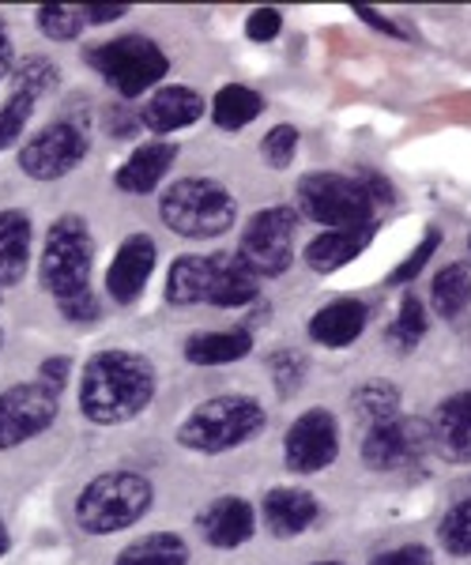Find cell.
Instances as JSON below:
<instances>
[{
    "label": "cell",
    "mask_w": 471,
    "mask_h": 565,
    "mask_svg": "<svg viewBox=\"0 0 471 565\" xmlns=\"http://www.w3.org/2000/svg\"><path fill=\"white\" fill-rule=\"evenodd\" d=\"M156 396V370L136 351H103L79 377V412L98 426L129 423Z\"/></svg>",
    "instance_id": "6da1fadb"
},
{
    "label": "cell",
    "mask_w": 471,
    "mask_h": 565,
    "mask_svg": "<svg viewBox=\"0 0 471 565\" xmlns=\"http://www.w3.org/2000/svg\"><path fill=\"white\" fill-rule=\"evenodd\" d=\"M42 282L68 321H95L98 298L90 295V231L79 215L50 226L42 253Z\"/></svg>",
    "instance_id": "7a4b0ae2"
},
{
    "label": "cell",
    "mask_w": 471,
    "mask_h": 565,
    "mask_svg": "<svg viewBox=\"0 0 471 565\" xmlns=\"http://www.w3.org/2000/svg\"><path fill=\"white\" fill-rule=\"evenodd\" d=\"M151 482L136 471H106L90 479L76 498V521L90 535L125 532L151 509Z\"/></svg>",
    "instance_id": "3957f363"
},
{
    "label": "cell",
    "mask_w": 471,
    "mask_h": 565,
    "mask_svg": "<svg viewBox=\"0 0 471 565\" xmlns=\"http://www.w3.org/2000/svg\"><path fill=\"white\" fill-rule=\"evenodd\" d=\"M265 430V412L249 396H215L193 407L178 426V441L193 452H231Z\"/></svg>",
    "instance_id": "277c9868"
},
{
    "label": "cell",
    "mask_w": 471,
    "mask_h": 565,
    "mask_svg": "<svg viewBox=\"0 0 471 565\" xmlns=\"http://www.w3.org/2000/svg\"><path fill=\"white\" fill-rule=\"evenodd\" d=\"M162 223L181 238H215V234L231 231L238 218V204L223 185L207 178H185L162 193L159 204Z\"/></svg>",
    "instance_id": "5b68a950"
},
{
    "label": "cell",
    "mask_w": 471,
    "mask_h": 565,
    "mask_svg": "<svg viewBox=\"0 0 471 565\" xmlns=\"http://www.w3.org/2000/svg\"><path fill=\"white\" fill-rule=\"evenodd\" d=\"M87 65L95 68L114 90H121L125 98H136L167 76L170 61L151 39L129 34V39H114L106 45H95V50L87 53Z\"/></svg>",
    "instance_id": "8992f818"
},
{
    "label": "cell",
    "mask_w": 471,
    "mask_h": 565,
    "mask_svg": "<svg viewBox=\"0 0 471 565\" xmlns=\"http://www.w3.org/2000/svg\"><path fill=\"white\" fill-rule=\"evenodd\" d=\"M298 207L306 218L329 226V231H351L366 226L374 215V200L358 185V178L343 174H306L298 181Z\"/></svg>",
    "instance_id": "52a82bcc"
},
{
    "label": "cell",
    "mask_w": 471,
    "mask_h": 565,
    "mask_svg": "<svg viewBox=\"0 0 471 565\" xmlns=\"http://www.w3.org/2000/svg\"><path fill=\"white\" fill-rule=\"evenodd\" d=\"M295 231H298V212L295 207H268V212L253 215L246 234H242L238 257L249 264V271L257 279H276L291 268L295 260Z\"/></svg>",
    "instance_id": "ba28073f"
},
{
    "label": "cell",
    "mask_w": 471,
    "mask_h": 565,
    "mask_svg": "<svg viewBox=\"0 0 471 565\" xmlns=\"http://www.w3.org/2000/svg\"><path fill=\"white\" fill-rule=\"evenodd\" d=\"M84 154H87L84 125L57 121V125H45L34 140H26V148L20 151V167L34 181H57L68 170H76L84 162Z\"/></svg>",
    "instance_id": "9c48e42d"
},
{
    "label": "cell",
    "mask_w": 471,
    "mask_h": 565,
    "mask_svg": "<svg viewBox=\"0 0 471 565\" xmlns=\"http://www.w3.org/2000/svg\"><path fill=\"white\" fill-rule=\"evenodd\" d=\"M57 396L61 392H53L42 381L0 392V449H15V445L39 437L57 418Z\"/></svg>",
    "instance_id": "30bf717a"
},
{
    "label": "cell",
    "mask_w": 471,
    "mask_h": 565,
    "mask_svg": "<svg viewBox=\"0 0 471 565\" xmlns=\"http://www.w3.org/2000/svg\"><path fill=\"white\" fill-rule=\"evenodd\" d=\"M340 457V426L336 418L321 407H310L306 415H298L291 430L283 437V460L295 476H313L324 471L332 460Z\"/></svg>",
    "instance_id": "8fae6325"
},
{
    "label": "cell",
    "mask_w": 471,
    "mask_h": 565,
    "mask_svg": "<svg viewBox=\"0 0 471 565\" xmlns=\"http://www.w3.org/2000/svg\"><path fill=\"white\" fill-rule=\"evenodd\" d=\"M430 445V430L419 423V418H385V423H374L362 441V457L374 471H396L407 468L427 452Z\"/></svg>",
    "instance_id": "7c38bea8"
},
{
    "label": "cell",
    "mask_w": 471,
    "mask_h": 565,
    "mask_svg": "<svg viewBox=\"0 0 471 565\" xmlns=\"http://www.w3.org/2000/svg\"><path fill=\"white\" fill-rule=\"evenodd\" d=\"M151 271H156V242L148 234H132V238L121 242L110 271H106V290H110L117 302L129 306L148 287Z\"/></svg>",
    "instance_id": "4fadbf2b"
},
{
    "label": "cell",
    "mask_w": 471,
    "mask_h": 565,
    "mask_svg": "<svg viewBox=\"0 0 471 565\" xmlns=\"http://www.w3.org/2000/svg\"><path fill=\"white\" fill-rule=\"evenodd\" d=\"M430 441L449 463H471V392L441 399L433 412Z\"/></svg>",
    "instance_id": "5bb4252c"
},
{
    "label": "cell",
    "mask_w": 471,
    "mask_h": 565,
    "mask_svg": "<svg viewBox=\"0 0 471 565\" xmlns=\"http://www.w3.org/2000/svg\"><path fill=\"white\" fill-rule=\"evenodd\" d=\"M253 505L246 498H220L201 513V532L204 540L220 551H234V546L249 543L253 540Z\"/></svg>",
    "instance_id": "9a60e30c"
},
{
    "label": "cell",
    "mask_w": 471,
    "mask_h": 565,
    "mask_svg": "<svg viewBox=\"0 0 471 565\" xmlns=\"http://www.w3.org/2000/svg\"><path fill=\"white\" fill-rule=\"evenodd\" d=\"M317 498L310 490L298 487H276L265 494V524L276 540H291V535H302L306 527L317 521Z\"/></svg>",
    "instance_id": "2e32d148"
},
{
    "label": "cell",
    "mask_w": 471,
    "mask_h": 565,
    "mask_svg": "<svg viewBox=\"0 0 471 565\" xmlns=\"http://www.w3.org/2000/svg\"><path fill=\"white\" fill-rule=\"evenodd\" d=\"M201 114H204V98L196 95L193 87H159L156 95L148 98V109H143L140 117L151 132L167 136V132L189 129Z\"/></svg>",
    "instance_id": "e0dca14e"
},
{
    "label": "cell",
    "mask_w": 471,
    "mask_h": 565,
    "mask_svg": "<svg viewBox=\"0 0 471 565\" xmlns=\"http://www.w3.org/2000/svg\"><path fill=\"white\" fill-rule=\"evenodd\" d=\"M178 159V148L167 140H156V143H143V148H136L129 154V162H125L121 170H117V189H125V193H151V189L159 185L162 178H167V170L174 167Z\"/></svg>",
    "instance_id": "ac0fdd59"
},
{
    "label": "cell",
    "mask_w": 471,
    "mask_h": 565,
    "mask_svg": "<svg viewBox=\"0 0 471 565\" xmlns=\"http://www.w3.org/2000/svg\"><path fill=\"white\" fill-rule=\"evenodd\" d=\"M366 306L358 298H340V302H329L324 309H317L310 321V335L321 348H347L362 335L366 328Z\"/></svg>",
    "instance_id": "d6986e66"
},
{
    "label": "cell",
    "mask_w": 471,
    "mask_h": 565,
    "mask_svg": "<svg viewBox=\"0 0 471 565\" xmlns=\"http://www.w3.org/2000/svg\"><path fill=\"white\" fill-rule=\"evenodd\" d=\"M215 271H212V290H207V302L234 309V306H249L260 290V279L249 271V264L238 253H212Z\"/></svg>",
    "instance_id": "ffe728a7"
},
{
    "label": "cell",
    "mask_w": 471,
    "mask_h": 565,
    "mask_svg": "<svg viewBox=\"0 0 471 565\" xmlns=\"http://www.w3.org/2000/svg\"><path fill=\"white\" fill-rule=\"evenodd\" d=\"M377 226L366 223V226H351V231H324L321 238H313L306 245V264H310L313 271H336L343 264H351L358 257L362 249L370 245L374 238Z\"/></svg>",
    "instance_id": "44dd1931"
},
{
    "label": "cell",
    "mask_w": 471,
    "mask_h": 565,
    "mask_svg": "<svg viewBox=\"0 0 471 565\" xmlns=\"http://www.w3.org/2000/svg\"><path fill=\"white\" fill-rule=\"evenodd\" d=\"M31 260V218L23 212H0V287L26 276Z\"/></svg>",
    "instance_id": "7402d4cb"
},
{
    "label": "cell",
    "mask_w": 471,
    "mask_h": 565,
    "mask_svg": "<svg viewBox=\"0 0 471 565\" xmlns=\"http://www.w3.org/2000/svg\"><path fill=\"white\" fill-rule=\"evenodd\" d=\"M253 351V335L246 328H226V332H201L185 343V359L193 366H231Z\"/></svg>",
    "instance_id": "603a6c76"
},
{
    "label": "cell",
    "mask_w": 471,
    "mask_h": 565,
    "mask_svg": "<svg viewBox=\"0 0 471 565\" xmlns=\"http://www.w3.org/2000/svg\"><path fill=\"white\" fill-rule=\"evenodd\" d=\"M212 271H215V257H178L174 264H170L167 298L174 306L207 302V290H212Z\"/></svg>",
    "instance_id": "cb8c5ba5"
},
{
    "label": "cell",
    "mask_w": 471,
    "mask_h": 565,
    "mask_svg": "<svg viewBox=\"0 0 471 565\" xmlns=\"http://www.w3.org/2000/svg\"><path fill=\"white\" fill-rule=\"evenodd\" d=\"M260 109H265V98H260L253 87H242V84H226V87H220V95L212 98V117L226 132L246 129L253 117H260Z\"/></svg>",
    "instance_id": "d4e9b609"
},
{
    "label": "cell",
    "mask_w": 471,
    "mask_h": 565,
    "mask_svg": "<svg viewBox=\"0 0 471 565\" xmlns=\"http://www.w3.org/2000/svg\"><path fill=\"white\" fill-rule=\"evenodd\" d=\"M114 565H189V546L174 532H156L125 546Z\"/></svg>",
    "instance_id": "484cf974"
},
{
    "label": "cell",
    "mask_w": 471,
    "mask_h": 565,
    "mask_svg": "<svg viewBox=\"0 0 471 565\" xmlns=\"http://www.w3.org/2000/svg\"><path fill=\"white\" fill-rule=\"evenodd\" d=\"M471 302V268L464 264H449L438 279H433V309L441 317H460Z\"/></svg>",
    "instance_id": "4316f807"
},
{
    "label": "cell",
    "mask_w": 471,
    "mask_h": 565,
    "mask_svg": "<svg viewBox=\"0 0 471 565\" xmlns=\"http://www.w3.org/2000/svg\"><path fill=\"white\" fill-rule=\"evenodd\" d=\"M87 23V12L76 4H42L39 8V26L45 39L53 42H72Z\"/></svg>",
    "instance_id": "83f0119b"
},
{
    "label": "cell",
    "mask_w": 471,
    "mask_h": 565,
    "mask_svg": "<svg viewBox=\"0 0 471 565\" xmlns=\"http://www.w3.org/2000/svg\"><path fill=\"white\" fill-rule=\"evenodd\" d=\"M355 407L370 423H385V418H396L400 415V392L388 381H370L355 392Z\"/></svg>",
    "instance_id": "f1b7e54d"
},
{
    "label": "cell",
    "mask_w": 471,
    "mask_h": 565,
    "mask_svg": "<svg viewBox=\"0 0 471 565\" xmlns=\"http://www.w3.org/2000/svg\"><path fill=\"white\" fill-rule=\"evenodd\" d=\"M422 335H427V313H422V302L415 295H404L400 313H396L393 328H388V340H393L400 351H411Z\"/></svg>",
    "instance_id": "f546056e"
},
{
    "label": "cell",
    "mask_w": 471,
    "mask_h": 565,
    "mask_svg": "<svg viewBox=\"0 0 471 565\" xmlns=\"http://www.w3.org/2000/svg\"><path fill=\"white\" fill-rule=\"evenodd\" d=\"M438 540L449 554L468 558L471 554V498L449 509L446 521H441V527H438Z\"/></svg>",
    "instance_id": "4dcf8cb0"
},
{
    "label": "cell",
    "mask_w": 471,
    "mask_h": 565,
    "mask_svg": "<svg viewBox=\"0 0 471 565\" xmlns=\"http://www.w3.org/2000/svg\"><path fill=\"white\" fill-rule=\"evenodd\" d=\"M50 87H57V68H53L50 57H26L15 68V95H26L39 103V95H45Z\"/></svg>",
    "instance_id": "1f68e13d"
},
{
    "label": "cell",
    "mask_w": 471,
    "mask_h": 565,
    "mask_svg": "<svg viewBox=\"0 0 471 565\" xmlns=\"http://www.w3.org/2000/svg\"><path fill=\"white\" fill-rule=\"evenodd\" d=\"M31 114H34V98H26V95L8 98L4 109H0V151H8L12 143H20Z\"/></svg>",
    "instance_id": "d6a6232c"
},
{
    "label": "cell",
    "mask_w": 471,
    "mask_h": 565,
    "mask_svg": "<svg viewBox=\"0 0 471 565\" xmlns=\"http://www.w3.org/2000/svg\"><path fill=\"white\" fill-rule=\"evenodd\" d=\"M268 370H271V381H276L279 396H291L306 377V359L298 351H276L268 359Z\"/></svg>",
    "instance_id": "836d02e7"
},
{
    "label": "cell",
    "mask_w": 471,
    "mask_h": 565,
    "mask_svg": "<svg viewBox=\"0 0 471 565\" xmlns=\"http://www.w3.org/2000/svg\"><path fill=\"white\" fill-rule=\"evenodd\" d=\"M265 162L268 167H276V170H287L295 162V154H298V132L291 129V125H276L268 136H265Z\"/></svg>",
    "instance_id": "e575fe53"
},
{
    "label": "cell",
    "mask_w": 471,
    "mask_h": 565,
    "mask_svg": "<svg viewBox=\"0 0 471 565\" xmlns=\"http://www.w3.org/2000/svg\"><path fill=\"white\" fill-rule=\"evenodd\" d=\"M438 245H441V231H438V226H430V231L422 234V245H419V249H415L411 257H407V260L400 264V268L393 271V279H388V282H407V279H415V276H419V271H422V264L430 260V253L438 249Z\"/></svg>",
    "instance_id": "d590c367"
},
{
    "label": "cell",
    "mask_w": 471,
    "mask_h": 565,
    "mask_svg": "<svg viewBox=\"0 0 471 565\" xmlns=\"http://www.w3.org/2000/svg\"><path fill=\"white\" fill-rule=\"evenodd\" d=\"M279 26H283V15L276 8H257L246 20V34L253 42H271L279 34Z\"/></svg>",
    "instance_id": "8d00e7d4"
},
{
    "label": "cell",
    "mask_w": 471,
    "mask_h": 565,
    "mask_svg": "<svg viewBox=\"0 0 471 565\" xmlns=\"http://www.w3.org/2000/svg\"><path fill=\"white\" fill-rule=\"evenodd\" d=\"M374 565H433V558H430L427 546L411 543V546H396V551L382 554V558H377Z\"/></svg>",
    "instance_id": "74e56055"
},
{
    "label": "cell",
    "mask_w": 471,
    "mask_h": 565,
    "mask_svg": "<svg viewBox=\"0 0 471 565\" xmlns=\"http://www.w3.org/2000/svg\"><path fill=\"white\" fill-rule=\"evenodd\" d=\"M358 178V185L366 189V196L374 200V207L377 204H393V185H388V181L382 178V174H374V170H362V174H355Z\"/></svg>",
    "instance_id": "f35d334b"
},
{
    "label": "cell",
    "mask_w": 471,
    "mask_h": 565,
    "mask_svg": "<svg viewBox=\"0 0 471 565\" xmlns=\"http://www.w3.org/2000/svg\"><path fill=\"white\" fill-rule=\"evenodd\" d=\"M39 381L42 385H50L53 392H61L65 388V381H68V359H45L42 362V370H39Z\"/></svg>",
    "instance_id": "ab89813d"
},
{
    "label": "cell",
    "mask_w": 471,
    "mask_h": 565,
    "mask_svg": "<svg viewBox=\"0 0 471 565\" xmlns=\"http://www.w3.org/2000/svg\"><path fill=\"white\" fill-rule=\"evenodd\" d=\"M355 15H358V20H366V23H374V31H382V34H393V39H404V31H400V26H396L393 20H385V15L382 12H374V8H366V4H355Z\"/></svg>",
    "instance_id": "60d3db41"
},
{
    "label": "cell",
    "mask_w": 471,
    "mask_h": 565,
    "mask_svg": "<svg viewBox=\"0 0 471 565\" xmlns=\"http://www.w3.org/2000/svg\"><path fill=\"white\" fill-rule=\"evenodd\" d=\"M84 12H87V23H114L125 15V4H90Z\"/></svg>",
    "instance_id": "b9f144b4"
},
{
    "label": "cell",
    "mask_w": 471,
    "mask_h": 565,
    "mask_svg": "<svg viewBox=\"0 0 471 565\" xmlns=\"http://www.w3.org/2000/svg\"><path fill=\"white\" fill-rule=\"evenodd\" d=\"M12 72V42H8V34H4V23H0V79Z\"/></svg>",
    "instance_id": "7bdbcfd3"
},
{
    "label": "cell",
    "mask_w": 471,
    "mask_h": 565,
    "mask_svg": "<svg viewBox=\"0 0 471 565\" xmlns=\"http://www.w3.org/2000/svg\"><path fill=\"white\" fill-rule=\"evenodd\" d=\"M8 554V527H4V521H0V558Z\"/></svg>",
    "instance_id": "ee69618b"
},
{
    "label": "cell",
    "mask_w": 471,
    "mask_h": 565,
    "mask_svg": "<svg viewBox=\"0 0 471 565\" xmlns=\"http://www.w3.org/2000/svg\"><path fill=\"white\" fill-rule=\"evenodd\" d=\"M313 565H343V562H313Z\"/></svg>",
    "instance_id": "f6af8a7d"
},
{
    "label": "cell",
    "mask_w": 471,
    "mask_h": 565,
    "mask_svg": "<svg viewBox=\"0 0 471 565\" xmlns=\"http://www.w3.org/2000/svg\"><path fill=\"white\" fill-rule=\"evenodd\" d=\"M0 343H4V335H0Z\"/></svg>",
    "instance_id": "bcb514c9"
}]
</instances>
